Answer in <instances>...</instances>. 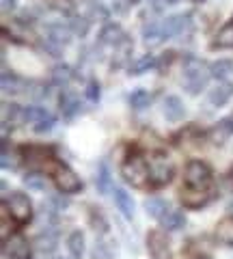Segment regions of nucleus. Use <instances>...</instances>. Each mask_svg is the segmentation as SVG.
Instances as JSON below:
<instances>
[{"instance_id":"nucleus-1","label":"nucleus","mask_w":233,"mask_h":259,"mask_svg":"<svg viewBox=\"0 0 233 259\" xmlns=\"http://www.w3.org/2000/svg\"><path fill=\"white\" fill-rule=\"evenodd\" d=\"M212 71L207 69V65L199 59H188L186 67H183V87L190 95H197L201 89H205L207 80H210Z\"/></svg>"},{"instance_id":"nucleus-2","label":"nucleus","mask_w":233,"mask_h":259,"mask_svg":"<svg viewBox=\"0 0 233 259\" xmlns=\"http://www.w3.org/2000/svg\"><path fill=\"white\" fill-rule=\"evenodd\" d=\"M183 182L188 188L197 190H210L212 184V168L201 160H190L186 164V173H183Z\"/></svg>"},{"instance_id":"nucleus-3","label":"nucleus","mask_w":233,"mask_h":259,"mask_svg":"<svg viewBox=\"0 0 233 259\" xmlns=\"http://www.w3.org/2000/svg\"><path fill=\"white\" fill-rule=\"evenodd\" d=\"M173 162L166 153H154L149 158V182L154 186H166L173 180Z\"/></svg>"},{"instance_id":"nucleus-4","label":"nucleus","mask_w":233,"mask_h":259,"mask_svg":"<svg viewBox=\"0 0 233 259\" xmlns=\"http://www.w3.org/2000/svg\"><path fill=\"white\" fill-rule=\"evenodd\" d=\"M123 180L132 184L134 188H143L149 180V164L141 156H132L130 160L123 162Z\"/></svg>"},{"instance_id":"nucleus-5","label":"nucleus","mask_w":233,"mask_h":259,"mask_svg":"<svg viewBox=\"0 0 233 259\" xmlns=\"http://www.w3.org/2000/svg\"><path fill=\"white\" fill-rule=\"evenodd\" d=\"M7 212L18 225H26L30 218H33V203L24 192H13L9 199H7Z\"/></svg>"},{"instance_id":"nucleus-6","label":"nucleus","mask_w":233,"mask_h":259,"mask_svg":"<svg viewBox=\"0 0 233 259\" xmlns=\"http://www.w3.org/2000/svg\"><path fill=\"white\" fill-rule=\"evenodd\" d=\"M26 121L33 123V130L39 134L50 132V130L54 127V123H56L52 112H48L45 108H39V106H28L26 108Z\"/></svg>"},{"instance_id":"nucleus-7","label":"nucleus","mask_w":233,"mask_h":259,"mask_svg":"<svg viewBox=\"0 0 233 259\" xmlns=\"http://www.w3.org/2000/svg\"><path fill=\"white\" fill-rule=\"evenodd\" d=\"M54 184H56V188H59L61 192H65V194H74V192H78L80 188H82L80 177L67 166H59L54 171Z\"/></svg>"},{"instance_id":"nucleus-8","label":"nucleus","mask_w":233,"mask_h":259,"mask_svg":"<svg viewBox=\"0 0 233 259\" xmlns=\"http://www.w3.org/2000/svg\"><path fill=\"white\" fill-rule=\"evenodd\" d=\"M162 28H164V35L166 39L168 37H183V35H188V32L192 30V20H190V15L186 13H179V15H171V18H166L162 22Z\"/></svg>"},{"instance_id":"nucleus-9","label":"nucleus","mask_w":233,"mask_h":259,"mask_svg":"<svg viewBox=\"0 0 233 259\" xmlns=\"http://www.w3.org/2000/svg\"><path fill=\"white\" fill-rule=\"evenodd\" d=\"M147 248L151 259H168L171 257V246H168L166 233L164 231H151L147 236Z\"/></svg>"},{"instance_id":"nucleus-10","label":"nucleus","mask_w":233,"mask_h":259,"mask_svg":"<svg viewBox=\"0 0 233 259\" xmlns=\"http://www.w3.org/2000/svg\"><path fill=\"white\" fill-rule=\"evenodd\" d=\"M5 255L9 259H30V244L24 236H11L5 242Z\"/></svg>"},{"instance_id":"nucleus-11","label":"nucleus","mask_w":233,"mask_h":259,"mask_svg":"<svg viewBox=\"0 0 233 259\" xmlns=\"http://www.w3.org/2000/svg\"><path fill=\"white\" fill-rule=\"evenodd\" d=\"M179 199H181V203L190 207V209H197V207H203L205 203H210V199H212V194L210 190H197V188H183L181 194H179Z\"/></svg>"},{"instance_id":"nucleus-12","label":"nucleus","mask_w":233,"mask_h":259,"mask_svg":"<svg viewBox=\"0 0 233 259\" xmlns=\"http://www.w3.org/2000/svg\"><path fill=\"white\" fill-rule=\"evenodd\" d=\"M43 35H45V41L56 44L61 48L71 41V30L67 26H63V24H48L45 30H43Z\"/></svg>"},{"instance_id":"nucleus-13","label":"nucleus","mask_w":233,"mask_h":259,"mask_svg":"<svg viewBox=\"0 0 233 259\" xmlns=\"http://www.w3.org/2000/svg\"><path fill=\"white\" fill-rule=\"evenodd\" d=\"M162 112L168 121H181L183 115H186V106H183V102L177 95H166L162 102Z\"/></svg>"},{"instance_id":"nucleus-14","label":"nucleus","mask_w":233,"mask_h":259,"mask_svg":"<svg viewBox=\"0 0 233 259\" xmlns=\"http://www.w3.org/2000/svg\"><path fill=\"white\" fill-rule=\"evenodd\" d=\"M125 39V32H123V28L119 26V24H106V26L102 28V32H100V41L102 44H108V46H119Z\"/></svg>"},{"instance_id":"nucleus-15","label":"nucleus","mask_w":233,"mask_h":259,"mask_svg":"<svg viewBox=\"0 0 233 259\" xmlns=\"http://www.w3.org/2000/svg\"><path fill=\"white\" fill-rule=\"evenodd\" d=\"M231 95H233V82H222L218 84L216 89H212L210 95H207V100H210L212 106H224L229 100H231Z\"/></svg>"},{"instance_id":"nucleus-16","label":"nucleus","mask_w":233,"mask_h":259,"mask_svg":"<svg viewBox=\"0 0 233 259\" xmlns=\"http://www.w3.org/2000/svg\"><path fill=\"white\" fill-rule=\"evenodd\" d=\"M164 39H166V35H164L162 24H156V22L145 24V28H143V41L147 44V46H158V44H162Z\"/></svg>"},{"instance_id":"nucleus-17","label":"nucleus","mask_w":233,"mask_h":259,"mask_svg":"<svg viewBox=\"0 0 233 259\" xmlns=\"http://www.w3.org/2000/svg\"><path fill=\"white\" fill-rule=\"evenodd\" d=\"M115 203L119 207V212H121L125 218L134 216V201H132V197L123 188H115Z\"/></svg>"},{"instance_id":"nucleus-18","label":"nucleus","mask_w":233,"mask_h":259,"mask_svg":"<svg viewBox=\"0 0 233 259\" xmlns=\"http://www.w3.org/2000/svg\"><path fill=\"white\" fill-rule=\"evenodd\" d=\"M160 223H162V227L166 231H177L186 225V218H183V214L177 212V209H168V212L160 218Z\"/></svg>"},{"instance_id":"nucleus-19","label":"nucleus","mask_w":233,"mask_h":259,"mask_svg":"<svg viewBox=\"0 0 233 259\" xmlns=\"http://www.w3.org/2000/svg\"><path fill=\"white\" fill-rule=\"evenodd\" d=\"M35 246H37L39 253H52V250L56 248V233L52 229L41 231L35 238Z\"/></svg>"},{"instance_id":"nucleus-20","label":"nucleus","mask_w":233,"mask_h":259,"mask_svg":"<svg viewBox=\"0 0 233 259\" xmlns=\"http://www.w3.org/2000/svg\"><path fill=\"white\" fill-rule=\"evenodd\" d=\"M216 238H218V242H222V244L233 246V216L224 218V221L216 225Z\"/></svg>"},{"instance_id":"nucleus-21","label":"nucleus","mask_w":233,"mask_h":259,"mask_svg":"<svg viewBox=\"0 0 233 259\" xmlns=\"http://www.w3.org/2000/svg\"><path fill=\"white\" fill-rule=\"evenodd\" d=\"M61 112H63V117H76L78 112H80V102H78V97L76 95H71V93H63L61 95Z\"/></svg>"},{"instance_id":"nucleus-22","label":"nucleus","mask_w":233,"mask_h":259,"mask_svg":"<svg viewBox=\"0 0 233 259\" xmlns=\"http://www.w3.org/2000/svg\"><path fill=\"white\" fill-rule=\"evenodd\" d=\"M214 48H233V20H229L218 30V35L214 39Z\"/></svg>"},{"instance_id":"nucleus-23","label":"nucleus","mask_w":233,"mask_h":259,"mask_svg":"<svg viewBox=\"0 0 233 259\" xmlns=\"http://www.w3.org/2000/svg\"><path fill=\"white\" fill-rule=\"evenodd\" d=\"M145 209H147L149 216H154V218H158V221H160V218H162L171 207H168V203L164 199H147V201H145Z\"/></svg>"},{"instance_id":"nucleus-24","label":"nucleus","mask_w":233,"mask_h":259,"mask_svg":"<svg viewBox=\"0 0 233 259\" xmlns=\"http://www.w3.org/2000/svg\"><path fill=\"white\" fill-rule=\"evenodd\" d=\"M67 246H69L71 257L80 259V257H82V253H84V236L80 231H71L69 238H67Z\"/></svg>"},{"instance_id":"nucleus-25","label":"nucleus","mask_w":233,"mask_h":259,"mask_svg":"<svg viewBox=\"0 0 233 259\" xmlns=\"http://www.w3.org/2000/svg\"><path fill=\"white\" fill-rule=\"evenodd\" d=\"M71 78H74V71H71L69 65H56V67L52 69V80H54V84L65 87V84L71 82Z\"/></svg>"},{"instance_id":"nucleus-26","label":"nucleus","mask_w":233,"mask_h":259,"mask_svg":"<svg viewBox=\"0 0 233 259\" xmlns=\"http://www.w3.org/2000/svg\"><path fill=\"white\" fill-rule=\"evenodd\" d=\"M210 71L214 78H227L233 74V61L229 59H220V61H214L210 65Z\"/></svg>"},{"instance_id":"nucleus-27","label":"nucleus","mask_w":233,"mask_h":259,"mask_svg":"<svg viewBox=\"0 0 233 259\" xmlns=\"http://www.w3.org/2000/svg\"><path fill=\"white\" fill-rule=\"evenodd\" d=\"M158 65V61H156V56L154 54H145L143 59H138L134 63V67L130 69V74H134V76H143L145 71H149V69H154Z\"/></svg>"},{"instance_id":"nucleus-28","label":"nucleus","mask_w":233,"mask_h":259,"mask_svg":"<svg viewBox=\"0 0 233 259\" xmlns=\"http://www.w3.org/2000/svg\"><path fill=\"white\" fill-rule=\"evenodd\" d=\"M151 104V95L145 91V89H138V91H134L130 95V106L134 110H145Z\"/></svg>"},{"instance_id":"nucleus-29","label":"nucleus","mask_w":233,"mask_h":259,"mask_svg":"<svg viewBox=\"0 0 233 259\" xmlns=\"http://www.w3.org/2000/svg\"><path fill=\"white\" fill-rule=\"evenodd\" d=\"M20 78L9 74V71H3V91L5 93H18L20 91Z\"/></svg>"},{"instance_id":"nucleus-30","label":"nucleus","mask_w":233,"mask_h":259,"mask_svg":"<svg viewBox=\"0 0 233 259\" xmlns=\"http://www.w3.org/2000/svg\"><path fill=\"white\" fill-rule=\"evenodd\" d=\"M112 253H115V250H112V246L108 244V242H102V240H100V242H95L91 257H93V259H110Z\"/></svg>"},{"instance_id":"nucleus-31","label":"nucleus","mask_w":233,"mask_h":259,"mask_svg":"<svg viewBox=\"0 0 233 259\" xmlns=\"http://www.w3.org/2000/svg\"><path fill=\"white\" fill-rule=\"evenodd\" d=\"M24 184H26L30 190H35V192H43L45 190V180H43V175H39V173L26 175L24 177Z\"/></svg>"},{"instance_id":"nucleus-32","label":"nucleus","mask_w":233,"mask_h":259,"mask_svg":"<svg viewBox=\"0 0 233 259\" xmlns=\"http://www.w3.org/2000/svg\"><path fill=\"white\" fill-rule=\"evenodd\" d=\"M98 188L104 194L110 190V173H108V166L104 164V162L100 164V173H98Z\"/></svg>"},{"instance_id":"nucleus-33","label":"nucleus","mask_w":233,"mask_h":259,"mask_svg":"<svg viewBox=\"0 0 233 259\" xmlns=\"http://www.w3.org/2000/svg\"><path fill=\"white\" fill-rule=\"evenodd\" d=\"M71 32L84 37L86 32H89V20H86V18H74V20H71Z\"/></svg>"},{"instance_id":"nucleus-34","label":"nucleus","mask_w":233,"mask_h":259,"mask_svg":"<svg viewBox=\"0 0 233 259\" xmlns=\"http://www.w3.org/2000/svg\"><path fill=\"white\" fill-rule=\"evenodd\" d=\"M86 97H89V102L100 100V84L98 82H89V87H86Z\"/></svg>"},{"instance_id":"nucleus-35","label":"nucleus","mask_w":233,"mask_h":259,"mask_svg":"<svg viewBox=\"0 0 233 259\" xmlns=\"http://www.w3.org/2000/svg\"><path fill=\"white\" fill-rule=\"evenodd\" d=\"M0 9H3V13H9L15 9V0H0Z\"/></svg>"},{"instance_id":"nucleus-36","label":"nucleus","mask_w":233,"mask_h":259,"mask_svg":"<svg viewBox=\"0 0 233 259\" xmlns=\"http://www.w3.org/2000/svg\"><path fill=\"white\" fill-rule=\"evenodd\" d=\"M50 203H52V205H56L59 209H65V207L69 205L67 201H65V199H61V197H52V199H50Z\"/></svg>"},{"instance_id":"nucleus-37","label":"nucleus","mask_w":233,"mask_h":259,"mask_svg":"<svg viewBox=\"0 0 233 259\" xmlns=\"http://www.w3.org/2000/svg\"><path fill=\"white\" fill-rule=\"evenodd\" d=\"M227 209H229V214H233V201H231V203L227 205Z\"/></svg>"},{"instance_id":"nucleus-38","label":"nucleus","mask_w":233,"mask_h":259,"mask_svg":"<svg viewBox=\"0 0 233 259\" xmlns=\"http://www.w3.org/2000/svg\"><path fill=\"white\" fill-rule=\"evenodd\" d=\"M127 3H132V5H134V3H136V0H127Z\"/></svg>"},{"instance_id":"nucleus-39","label":"nucleus","mask_w":233,"mask_h":259,"mask_svg":"<svg viewBox=\"0 0 233 259\" xmlns=\"http://www.w3.org/2000/svg\"><path fill=\"white\" fill-rule=\"evenodd\" d=\"M231 177H233V171H231Z\"/></svg>"}]
</instances>
